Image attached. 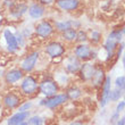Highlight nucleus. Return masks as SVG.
Wrapping results in <instances>:
<instances>
[{
	"mask_svg": "<svg viewBox=\"0 0 125 125\" xmlns=\"http://www.w3.org/2000/svg\"><path fill=\"white\" fill-rule=\"evenodd\" d=\"M38 90V82L33 76H26L24 77L21 83V91L25 95H31L36 92Z\"/></svg>",
	"mask_w": 125,
	"mask_h": 125,
	"instance_id": "obj_1",
	"label": "nucleus"
},
{
	"mask_svg": "<svg viewBox=\"0 0 125 125\" xmlns=\"http://www.w3.org/2000/svg\"><path fill=\"white\" fill-rule=\"evenodd\" d=\"M39 90L44 97L49 98V97H52V95L57 94V92H58V85L52 80H44V81H42V82L40 83Z\"/></svg>",
	"mask_w": 125,
	"mask_h": 125,
	"instance_id": "obj_2",
	"label": "nucleus"
},
{
	"mask_svg": "<svg viewBox=\"0 0 125 125\" xmlns=\"http://www.w3.org/2000/svg\"><path fill=\"white\" fill-rule=\"evenodd\" d=\"M67 100H68L67 94H55L52 97L47 98L46 100H42L41 105H44L47 108L52 109V108H56L58 106L62 105V104H65Z\"/></svg>",
	"mask_w": 125,
	"mask_h": 125,
	"instance_id": "obj_3",
	"label": "nucleus"
},
{
	"mask_svg": "<svg viewBox=\"0 0 125 125\" xmlns=\"http://www.w3.org/2000/svg\"><path fill=\"white\" fill-rule=\"evenodd\" d=\"M38 59H39V52L38 51H34V52L27 55L21 64V69L23 72H31L35 67Z\"/></svg>",
	"mask_w": 125,
	"mask_h": 125,
	"instance_id": "obj_4",
	"label": "nucleus"
},
{
	"mask_svg": "<svg viewBox=\"0 0 125 125\" xmlns=\"http://www.w3.org/2000/svg\"><path fill=\"white\" fill-rule=\"evenodd\" d=\"M53 32V26L49 22L47 21H42L40 22L38 25L35 26V33L36 35L41 38V39H47L48 36H50Z\"/></svg>",
	"mask_w": 125,
	"mask_h": 125,
	"instance_id": "obj_5",
	"label": "nucleus"
},
{
	"mask_svg": "<svg viewBox=\"0 0 125 125\" xmlns=\"http://www.w3.org/2000/svg\"><path fill=\"white\" fill-rule=\"evenodd\" d=\"M3 38H5V41H6V44L8 47V50L10 52H15L18 50L20 48V43H18V40L15 36L13 32L10 30H5L3 32Z\"/></svg>",
	"mask_w": 125,
	"mask_h": 125,
	"instance_id": "obj_6",
	"label": "nucleus"
},
{
	"mask_svg": "<svg viewBox=\"0 0 125 125\" xmlns=\"http://www.w3.org/2000/svg\"><path fill=\"white\" fill-rule=\"evenodd\" d=\"M46 52H47V55L49 57H51V58H57V57H60L62 55H64L65 48H64V46L59 42H51L47 46Z\"/></svg>",
	"mask_w": 125,
	"mask_h": 125,
	"instance_id": "obj_7",
	"label": "nucleus"
},
{
	"mask_svg": "<svg viewBox=\"0 0 125 125\" xmlns=\"http://www.w3.org/2000/svg\"><path fill=\"white\" fill-rule=\"evenodd\" d=\"M23 71L22 69H10L5 75V81L7 84H15L20 80L23 79Z\"/></svg>",
	"mask_w": 125,
	"mask_h": 125,
	"instance_id": "obj_8",
	"label": "nucleus"
},
{
	"mask_svg": "<svg viewBox=\"0 0 125 125\" xmlns=\"http://www.w3.org/2000/svg\"><path fill=\"white\" fill-rule=\"evenodd\" d=\"M30 117V112H18L7 121V125H21Z\"/></svg>",
	"mask_w": 125,
	"mask_h": 125,
	"instance_id": "obj_9",
	"label": "nucleus"
},
{
	"mask_svg": "<svg viewBox=\"0 0 125 125\" xmlns=\"http://www.w3.org/2000/svg\"><path fill=\"white\" fill-rule=\"evenodd\" d=\"M20 104H21L20 97L16 95L15 93H8V94L3 98V105L9 109L16 108V107L20 106Z\"/></svg>",
	"mask_w": 125,
	"mask_h": 125,
	"instance_id": "obj_10",
	"label": "nucleus"
},
{
	"mask_svg": "<svg viewBox=\"0 0 125 125\" xmlns=\"http://www.w3.org/2000/svg\"><path fill=\"white\" fill-rule=\"evenodd\" d=\"M57 6L62 10H75L79 7V0H56Z\"/></svg>",
	"mask_w": 125,
	"mask_h": 125,
	"instance_id": "obj_11",
	"label": "nucleus"
},
{
	"mask_svg": "<svg viewBox=\"0 0 125 125\" xmlns=\"http://www.w3.org/2000/svg\"><path fill=\"white\" fill-rule=\"evenodd\" d=\"M27 11H29V15H30L32 18L34 20H39L43 16L44 14V8H43L40 3H32L29 8H27Z\"/></svg>",
	"mask_w": 125,
	"mask_h": 125,
	"instance_id": "obj_12",
	"label": "nucleus"
},
{
	"mask_svg": "<svg viewBox=\"0 0 125 125\" xmlns=\"http://www.w3.org/2000/svg\"><path fill=\"white\" fill-rule=\"evenodd\" d=\"M91 53H92V51L90 49V47L85 46V44H80L75 49V57L79 59H88L91 57Z\"/></svg>",
	"mask_w": 125,
	"mask_h": 125,
	"instance_id": "obj_13",
	"label": "nucleus"
},
{
	"mask_svg": "<svg viewBox=\"0 0 125 125\" xmlns=\"http://www.w3.org/2000/svg\"><path fill=\"white\" fill-rule=\"evenodd\" d=\"M119 40H121V33H117V32H113L110 35H109L107 42H106V49L108 50L109 52V56L112 55L113 50L115 48V46L117 44Z\"/></svg>",
	"mask_w": 125,
	"mask_h": 125,
	"instance_id": "obj_14",
	"label": "nucleus"
},
{
	"mask_svg": "<svg viewBox=\"0 0 125 125\" xmlns=\"http://www.w3.org/2000/svg\"><path fill=\"white\" fill-rule=\"evenodd\" d=\"M109 93H110V77L107 76L104 81V89H102V98H101V106H106L107 101L109 100Z\"/></svg>",
	"mask_w": 125,
	"mask_h": 125,
	"instance_id": "obj_15",
	"label": "nucleus"
},
{
	"mask_svg": "<svg viewBox=\"0 0 125 125\" xmlns=\"http://www.w3.org/2000/svg\"><path fill=\"white\" fill-rule=\"evenodd\" d=\"M65 65H66V69H67L69 73H75L81 68L79 58H76V57H69L68 59L66 60Z\"/></svg>",
	"mask_w": 125,
	"mask_h": 125,
	"instance_id": "obj_16",
	"label": "nucleus"
},
{
	"mask_svg": "<svg viewBox=\"0 0 125 125\" xmlns=\"http://www.w3.org/2000/svg\"><path fill=\"white\" fill-rule=\"evenodd\" d=\"M94 71L95 69L93 68V66L91 65V64H84V65L81 67V77H82L84 81L91 80Z\"/></svg>",
	"mask_w": 125,
	"mask_h": 125,
	"instance_id": "obj_17",
	"label": "nucleus"
},
{
	"mask_svg": "<svg viewBox=\"0 0 125 125\" xmlns=\"http://www.w3.org/2000/svg\"><path fill=\"white\" fill-rule=\"evenodd\" d=\"M105 72L104 71H101V69H97V71H94V73H93L92 77H91V80H92V83L94 86H99L101 85L102 83H104V81H105Z\"/></svg>",
	"mask_w": 125,
	"mask_h": 125,
	"instance_id": "obj_18",
	"label": "nucleus"
},
{
	"mask_svg": "<svg viewBox=\"0 0 125 125\" xmlns=\"http://www.w3.org/2000/svg\"><path fill=\"white\" fill-rule=\"evenodd\" d=\"M67 97H68V99H72V100H76V99H79L80 97H81V94H82V92H81V90L77 89V88H71V89L67 90Z\"/></svg>",
	"mask_w": 125,
	"mask_h": 125,
	"instance_id": "obj_19",
	"label": "nucleus"
},
{
	"mask_svg": "<svg viewBox=\"0 0 125 125\" xmlns=\"http://www.w3.org/2000/svg\"><path fill=\"white\" fill-rule=\"evenodd\" d=\"M72 25H73V22H68V21H64V22H57L56 23V29L58 31H64L68 30V29H72Z\"/></svg>",
	"mask_w": 125,
	"mask_h": 125,
	"instance_id": "obj_20",
	"label": "nucleus"
},
{
	"mask_svg": "<svg viewBox=\"0 0 125 125\" xmlns=\"http://www.w3.org/2000/svg\"><path fill=\"white\" fill-rule=\"evenodd\" d=\"M64 39L67 40V41H74L76 40V35H77V32L73 29H68V30L64 31Z\"/></svg>",
	"mask_w": 125,
	"mask_h": 125,
	"instance_id": "obj_21",
	"label": "nucleus"
},
{
	"mask_svg": "<svg viewBox=\"0 0 125 125\" xmlns=\"http://www.w3.org/2000/svg\"><path fill=\"white\" fill-rule=\"evenodd\" d=\"M27 8H29V7L20 5V6H16L15 8H11V11H13V15L15 17H21L27 10Z\"/></svg>",
	"mask_w": 125,
	"mask_h": 125,
	"instance_id": "obj_22",
	"label": "nucleus"
},
{
	"mask_svg": "<svg viewBox=\"0 0 125 125\" xmlns=\"http://www.w3.org/2000/svg\"><path fill=\"white\" fill-rule=\"evenodd\" d=\"M43 121L40 116H32L26 121V125H42Z\"/></svg>",
	"mask_w": 125,
	"mask_h": 125,
	"instance_id": "obj_23",
	"label": "nucleus"
},
{
	"mask_svg": "<svg viewBox=\"0 0 125 125\" xmlns=\"http://www.w3.org/2000/svg\"><path fill=\"white\" fill-rule=\"evenodd\" d=\"M122 89H118V88H116L115 90H113L112 92L109 93V99H112V100H118L119 97L122 95Z\"/></svg>",
	"mask_w": 125,
	"mask_h": 125,
	"instance_id": "obj_24",
	"label": "nucleus"
},
{
	"mask_svg": "<svg viewBox=\"0 0 125 125\" xmlns=\"http://www.w3.org/2000/svg\"><path fill=\"white\" fill-rule=\"evenodd\" d=\"M115 85L118 89H122L123 91L125 90V76H119L115 81Z\"/></svg>",
	"mask_w": 125,
	"mask_h": 125,
	"instance_id": "obj_25",
	"label": "nucleus"
},
{
	"mask_svg": "<svg viewBox=\"0 0 125 125\" xmlns=\"http://www.w3.org/2000/svg\"><path fill=\"white\" fill-rule=\"evenodd\" d=\"M100 38H101V34L99 32H92L91 33V41H93V42H99L100 41Z\"/></svg>",
	"mask_w": 125,
	"mask_h": 125,
	"instance_id": "obj_26",
	"label": "nucleus"
},
{
	"mask_svg": "<svg viewBox=\"0 0 125 125\" xmlns=\"http://www.w3.org/2000/svg\"><path fill=\"white\" fill-rule=\"evenodd\" d=\"M76 38H77V40H79L80 42H83V41H85V40H86V34H85V32H83V31H80V32H77V35H76Z\"/></svg>",
	"mask_w": 125,
	"mask_h": 125,
	"instance_id": "obj_27",
	"label": "nucleus"
},
{
	"mask_svg": "<svg viewBox=\"0 0 125 125\" xmlns=\"http://www.w3.org/2000/svg\"><path fill=\"white\" fill-rule=\"evenodd\" d=\"M31 106H32L31 102H26V104H24L23 106H21L18 112H29V109L31 108Z\"/></svg>",
	"mask_w": 125,
	"mask_h": 125,
	"instance_id": "obj_28",
	"label": "nucleus"
},
{
	"mask_svg": "<svg viewBox=\"0 0 125 125\" xmlns=\"http://www.w3.org/2000/svg\"><path fill=\"white\" fill-rule=\"evenodd\" d=\"M124 107H125V102H124V101H121L118 105H117V108H116V113H121L123 109H124Z\"/></svg>",
	"mask_w": 125,
	"mask_h": 125,
	"instance_id": "obj_29",
	"label": "nucleus"
},
{
	"mask_svg": "<svg viewBox=\"0 0 125 125\" xmlns=\"http://www.w3.org/2000/svg\"><path fill=\"white\" fill-rule=\"evenodd\" d=\"M40 3H42V5H47V6H49L51 3H53L56 0H39Z\"/></svg>",
	"mask_w": 125,
	"mask_h": 125,
	"instance_id": "obj_30",
	"label": "nucleus"
},
{
	"mask_svg": "<svg viewBox=\"0 0 125 125\" xmlns=\"http://www.w3.org/2000/svg\"><path fill=\"white\" fill-rule=\"evenodd\" d=\"M118 116H119V113H115V114L113 115V117H112V121H110V123H112V124H115V123H116V121L118 119Z\"/></svg>",
	"mask_w": 125,
	"mask_h": 125,
	"instance_id": "obj_31",
	"label": "nucleus"
},
{
	"mask_svg": "<svg viewBox=\"0 0 125 125\" xmlns=\"http://www.w3.org/2000/svg\"><path fill=\"white\" fill-rule=\"evenodd\" d=\"M116 125H125V117H122L121 119H118V122Z\"/></svg>",
	"mask_w": 125,
	"mask_h": 125,
	"instance_id": "obj_32",
	"label": "nucleus"
},
{
	"mask_svg": "<svg viewBox=\"0 0 125 125\" xmlns=\"http://www.w3.org/2000/svg\"><path fill=\"white\" fill-rule=\"evenodd\" d=\"M69 125H83V123H82V122H79V121H76V122L71 123Z\"/></svg>",
	"mask_w": 125,
	"mask_h": 125,
	"instance_id": "obj_33",
	"label": "nucleus"
},
{
	"mask_svg": "<svg viewBox=\"0 0 125 125\" xmlns=\"http://www.w3.org/2000/svg\"><path fill=\"white\" fill-rule=\"evenodd\" d=\"M123 65H124V69H125V53H124V57H123Z\"/></svg>",
	"mask_w": 125,
	"mask_h": 125,
	"instance_id": "obj_34",
	"label": "nucleus"
},
{
	"mask_svg": "<svg viewBox=\"0 0 125 125\" xmlns=\"http://www.w3.org/2000/svg\"><path fill=\"white\" fill-rule=\"evenodd\" d=\"M21 125H26V121H25V122H23V123H22V124H21Z\"/></svg>",
	"mask_w": 125,
	"mask_h": 125,
	"instance_id": "obj_35",
	"label": "nucleus"
},
{
	"mask_svg": "<svg viewBox=\"0 0 125 125\" xmlns=\"http://www.w3.org/2000/svg\"><path fill=\"white\" fill-rule=\"evenodd\" d=\"M0 109H1V105H0Z\"/></svg>",
	"mask_w": 125,
	"mask_h": 125,
	"instance_id": "obj_36",
	"label": "nucleus"
},
{
	"mask_svg": "<svg viewBox=\"0 0 125 125\" xmlns=\"http://www.w3.org/2000/svg\"><path fill=\"white\" fill-rule=\"evenodd\" d=\"M124 102H125V98H124Z\"/></svg>",
	"mask_w": 125,
	"mask_h": 125,
	"instance_id": "obj_37",
	"label": "nucleus"
},
{
	"mask_svg": "<svg viewBox=\"0 0 125 125\" xmlns=\"http://www.w3.org/2000/svg\"><path fill=\"white\" fill-rule=\"evenodd\" d=\"M124 33H125V30H124Z\"/></svg>",
	"mask_w": 125,
	"mask_h": 125,
	"instance_id": "obj_38",
	"label": "nucleus"
}]
</instances>
